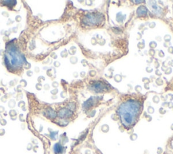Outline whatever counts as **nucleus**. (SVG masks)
<instances>
[{
	"label": "nucleus",
	"mask_w": 173,
	"mask_h": 154,
	"mask_svg": "<svg viewBox=\"0 0 173 154\" xmlns=\"http://www.w3.org/2000/svg\"><path fill=\"white\" fill-rule=\"evenodd\" d=\"M14 46H10L8 50V54L10 57H12L11 59H8L9 65L10 66H15V67H18L20 65H23V61L24 60V57H23L22 54L17 51L16 48H14Z\"/></svg>",
	"instance_id": "f257e3e1"
},
{
	"label": "nucleus",
	"mask_w": 173,
	"mask_h": 154,
	"mask_svg": "<svg viewBox=\"0 0 173 154\" xmlns=\"http://www.w3.org/2000/svg\"><path fill=\"white\" fill-rule=\"evenodd\" d=\"M59 116L62 118H65L66 117H69L71 115V112L67 109H62L60 112H59Z\"/></svg>",
	"instance_id": "f03ea898"
},
{
	"label": "nucleus",
	"mask_w": 173,
	"mask_h": 154,
	"mask_svg": "<svg viewBox=\"0 0 173 154\" xmlns=\"http://www.w3.org/2000/svg\"><path fill=\"white\" fill-rule=\"evenodd\" d=\"M54 152L56 153V154L60 153L62 151V150H63V147H62L61 145H60V144H59V143H56V144H55V145H54Z\"/></svg>",
	"instance_id": "7ed1b4c3"
},
{
	"label": "nucleus",
	"mask_w": 173,
	"mask_h": 154,
	"mask_svg": "<svg viewBox=\"0 0 173 154\" xmlns=\"http://www.w3.org/2000/svg\"><path fill=\"white\" fill-rule=\"evenodd\" d=\"M46 113L48 114V117H49V118H55L56 117V113L52 109H47Z\"/></svg>",
	"instance_id": "20e7f679"
},
{
	"label": "nucleus",
	"mask_w": 173,
	"mask_h": 154,
	"mask_svg": "<svg viewBox=\"0 0 173 154\" xmlns=\"http://www.w3.org/2000/svg\"><path fill=\"white\" fill-rule=\"evenodd\" d=\"M15 104H16V102H15V101H14V100H9V103H8L9 107H12V108L14 107Z\"/></svg>",
	"instance_id": "39448f33"
},
{
	"label": "nucleus",
	"mask_w": 173,
	"mask_h": 154,
	"mask_svg": "<svg viewBox=\"0 0 173 154\" xmlns=\"http://www.w3.org/2000/svg\"><path fill=\"white\" fill-rule=\"evenodd\" d=\"M20 83H21V85L22 86V87H26V85H27V82H26L24 80H21V82H20Z\"/></svg>",
	"instance_id": "423d86ee"
},
{
	"label": "nucleus",
	"mask_w": 173,
	"mask_h": 154,
	"mask_svg": "<svg viewBox=\"0 0 173 154\" xmlns=\"http://www.w3.org/2000/svg\"><path fill=\"white\" fill-rule=\"evenodd\" d=\"M36 89L38 90H41V88H42V84L41 83H39V84H36Z\"/></svg>",
	"instance_id": "0eeeda50"
},
{
	"label": "nucleus",
	"mask_w": 173,
	"mask_h": 154,
	"mask_svg": "<svg viewBox=\"0 0 173 154\" xmlns=\"http://www.w3.org/2000/svg\"><path fill=\"white\" fill-rule=\"evenodd\" d=\"M45 77L43 76H39V78H38V82H39V83H41L42 82H43V81H45Z\"/></svg>",
	"instance_id": "6e6552de"
},
{
	"label": "nucleus",
	"mask_w": 173,
	"mask_h": 154,
	"mask_svg": "<svg viewBox=\"0 0 173 154\" xmlns=\"http://www.w3.org/2000/svg\"><path fill=\"white\" fill-rule=\"evenodd\" d=\"M22 20V18H21V16H19V15H18V16H16V21L18 22H21V21Z\"/></svg>",
	"instance_id": "1a4fd4ad"
},
{
	"label": "nucleus",
	"mask_w": 173,
	"mask_h": 154,
	"mask_svg": "<svg viewBox=\"0 0 173 154\" xmlns=\"http://www.w3.org/2000/svg\"><path fill=\"white\" fill-rule=\"evenodd\" d=\"M9 115H12V116H14V115H16V112H15L14 110H12L9 112Z\"/></svg>",
	"instance_id": "9d476101"
},
{
	"label": "nucleus",
	"mask_w": 173,
	"mask_h": 154,
	"mask_svg": "<svg viewBox=\"0 0 173 154\" xmlns=\"http://www.w3.org/2000/svg\"><path fill=\"white\" fill-rule=\"evenodd\" d=\"M26 75H27V76L31 77L32 75H33V71H28L26 72Z\"/></svg>",
	"instance_id": "9b49d317"
},
{
	"label": "nucleus",
	"mask_w": 173,
	"mask_h": 154,
	"mask_svg": "<svg viewBox=\"0 0 173 154\" xmlns=\"http://www.w3.org/2000/svg\"><path fill=\"white\" fill-rule=\"evenodd\" d=\"M58 89H54V90H52V91H51V93H52V95H56V94L58 93Z\"/></svg>",
	"instance_id": "f8f14e48"
},
{
	"label": "nucleus",
	"mask_w": 173,
	"mask_h": 154,
	"mask_svg": "<svg viewBox=\"0 0 173 154\" xmlns=\"http://www.w3.org/2000/svg\"><path fill=\"white\" fill-rule=\"evenodd\" d=\"M2 14H3L4 16H6V17L9 16V14H8L7 12H2Z\"/></svg>",
	"instance_id": "ddd939ff"
},
{
	"label": "nucleus",
	"mask_w": 173,
	"mask_h": 154,
	"mask_svg": "<svg viewBox=\"0 0 173 154\" xmlns=\"http://www.w3.org/2000/svg\"><path fill=\"white\" fill-rule=\"evenodd\" d=\"M52 86H53V87H58V82H53V83H52Z\"/></svg>",
	"instance_id": "4468645a"
},
{
	"label": "nucleus",
	"mask_w": 173,
	"mask_h": 154,
	"mask_svg": "<svg viewBox=\"0 0 173 154\" xmlns=\"http://www.w3.org/2000/svg\"><path fill=\"white\" fill-rule=\"evenodd\" d=\"M43 88H44V89H45V90H49V85L48 84H45Z\"/></svg>",
	"instance_id": "2eb2a0df"
},
{
	"label": "nucleus",
	"mask_w": 173,
	"mask_h": 154,
	"mask_svg": "<svg viewBox=\"0 0 173 154\" xmlns=\"http://www.w3.org/2000/svg\"><path fill=\"white\" fill-rule=\"evenodd\" d=\"M54 65H55L56 67H59L60 65V64L58 63V62H55V63H54Z\"/></svg>",
	"instance_id": "dca6fc26"
},
{
	"label": "nucleus",
	"mask_w": 173,
	"mask_h": 154,
	"mask_svg": "<svg viewBox=\"0 0 173 154\" xmlns=\"http://www.w3.org/2000/svg\"><path fill=\"white\" fill-rule=\"evenodd\" d=\"M35 71L36 73H38V72H39L40 69H39V67H35Z\"/></svg>",
	"instance_id": "f3484780"
},
{
	"label": "nucleus",
	"mask_w": 173,
	"mask_h": 154,
	"mask_svg": "<svg viewBox=\"0 0 173 154\" xmlns=\"http://www.w3.org/2000/svg\"><path fill=\"white\" fill-rule=\"evenodd\" d=\"M4 111V108L2 106H0V112H3Z\"/></svg>",
	"instance_id": "a211bd4d"
},
{
	"label": "nucleus",
	"mask_w": 173,
	"mask_h": 154,
	"mask_svg": "<svg viewBox=\"0 0 173 154\" xmlns=\"http://www.w3.org/2000/svg\"><path fill=\"white\" fill-rule=\"evenodd\" d=\"M9 84H10V86H13V85H14V82H9Z\"/></svg>",
	"instance_id": "6ab92c4d"
},
{
	"label": "nucleus",
	"mask_w": 173,
	"mask_h": 154,
	"mask_svg": "<svg viewBox=\"0 0 173 154\" xmlns=\"http://www.w3.org/2000/svg\"><path fill=\"white\" fill-rule=\"evenodd\" d=\"M0 97H1V94H0Z\"/></svg>",
	"instance_id": "aec40b11"
}]
</instances>
